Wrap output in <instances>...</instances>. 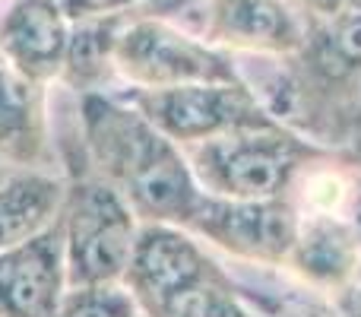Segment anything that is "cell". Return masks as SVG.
Instances as JSON below:
<instances>
[{
    "mask_svg": "<svg viewBox=\"0 0 361 317\" xmlns=\"http://www.w3.org/2000/svg\"><path fill=\"white\" fill-rule=\"evenodd\" d=\"M44 86L25 80L0 57V159L13 168H29L44 156Z\"/></svg>",
    "mask_w": 361,
    "mask_h": 317,
    "instance_id": "cell-13",
    "label": "cell"
},
{
    "mask_svg": "<svg viewBox=\"0 0 361 317\" xmlns=\"http://www.w3.org/2000/svg\"><path fill=\"white\" fill-rule=\"evenodd\" d=\"M219 270V263L206 254L197 235L175 222H140L137 241L130 251V263L124 273V286L133 292L140 311L171 299L180 289Z\"/></svg>",
    "mask_w": 361,
    "mask_h": 317,
    "instance_id": "cell-8",
    "label": "cell"
},
{
    "mask_svg": "<svg viewBox=\"0 0 361 317\" xmlns=\"http://www.w3.org/2000/svg\"><path fill=\"white\" fill-rule=\"evenodd\" d=\"M333 159L339 162L343 168H352V172H361V131L352 133L345 143H339L333 150Z\"/></svg>",
    "mask_w": 361,
    "mask_h": 317,
    "instance_id": "cell-20",
    "label": "cell"
},
{
    "mask_svg": "<svg viewBox=\"0 0 361 317\" xmlns=\"http://www.w3.org/2000/svg\"><path fill=\"white\" fill-rule=\"evenodd\" d=\"M197 35L228 54L279 61L301 48L307 23L292 0H203Z\"/></svg>",
    "mask_w": 361,
    "mask_h": 317,
    "instance_id": "cell-7",
    "label": "cell"
},
{
    "mask_svg": "<svg viewBox=\"0 0 361 317\" xmlns=\"http://www.w3.org/2000/svg\"><path fill=\"white\" fill-rule=\"evenodd\" d=\"M286 267L307 289L330 299L361 286V241L349 216L343 210L298 206V225Z\"/></svg>",
    "mask_w": 361,
    "mask_h": 317,
    "instance_id": "cell-9",
    "label": "cell"
},
{
    "mask_svg": "<svg viewBox=\"0 0 361 317\" xmlns=\"http://www.w3.org/2000/svg\"><path fill=\"white\" fill-rule=\"evenodd\" d=\"M361 131V86H358V95H355V105H352V114H349V124H345V140L352 137V133ZM343 140V143H345Z\"/></svg>",
    "mask_w": 361,
    "mask_h": 317,
    "instance_id": "cell-21",
    "label": "cell"
},
{
    "mask_svg": "<svg viewBox=\"0 0 361 317\" xmlns=\"http://www.w3.org/2000/svg\"><path fill=\"white\" fill-rule=\"evenodd\" d=\"M127 16H99L80 19L70 25V42L63 54V67L57 80L76 92H105L108 80L118 76L114 70V44Z\"/></svg>",
    "mask_w": 361,
    "mask_h": 317,
    "instance_id": "cell-14",
    "label": "cell"
},
{
    "mask_svg": "<svg viewBox=\"0 0 361 317\" xmlns=\"http://www.w3.org/2000/svg\"><path fill=\"white\" fill-rule=\"evenodd\" d=\"M298 206L292 197L273 200H231L203 193L197 213L184 229L212 248L260 267H286L295 241Z\"/></svg>",
    "mask_w": 361,
    "mask_h": 317,
    "instance_id": "cell-6",
    "label": "cell"
},
{
    "mask_svg": "<svg viewBox=\"0 0 361 317\" xmlns=\"http://www.w3.org/2000/svg\"><path fill=\"white\" fill-rule=\"evenodd\" d=\"M193 0H61V10L70 23L99 16H133V13H169L178 6H190Z\"/></svg>",
    "mask_w": 361,
    "mask_h": 317,
    "instance_id": "cell-17",
    "label": "cell"
},
{
    "mask_svg": "<svg viewBox=\"0 0 361 317\" xmlns=\"http://www.w3.org/2000/svg\"><path fill=\"white\" fill-rule=\"evenodd\" d=\"M10 172H13V165H10V162H4V159H0V181H4Z\"/></svg>",
    "mask_w": 361,
    "mask_h": 317,
    "instance_id": "cell-22",
    "label": "cell"
},
{
    "mask_svg": "<svg viewBox=\"0 0 361 317\" xmlns=\"http://www.w3.org/2000/svg\"><path fill=\"white\" fill-rule=\"evenodd\" d=\"M292 4L305 16V23H326L345 10H358L361 0H292Z\"/></svg>",
    "mask_w": 361,
    "mask_h": 317,
    "instance_id": "cell-18",
    "label": "cell"
},
{
    "mask_svg": "<svg viewBox=\"0 0 361 317\" xmlns=\"http://www.w3.org/2000/svg\"><path fill=\"white\" fill-rule=\"evenodd\" d=\"M146 317H273L263 311V299L231 280L222 267L209 276L197 280L193 286L180 289L171 299L146 308Z\"/></svg>",
    "mask_w": 361,
    "mask_h": 317,
    "instance_id": "cell-15",
    "label": "cell"
},
{
    "mask_svg": "<svg viewBox=\"0 0 361 317\" xmlns=\"http://www.w3.org/2000/svg\"><path fill=\"white\" fill-rule=\"evenodd\" d=\"M61 222L67 289L124 282L140 219L133 216L130 203L121 197L118 187H111L92 168L67 181Z\"/></svg>",
    "mask_w": 361,
    "mask_h": 317,
    "instance_id": "cell-3",
    "label": "cell"
},
{
    "mask_svg": "<svg viewBox=\"0 0 361 317\" xmlns=\"http://www.w3.org/2000/svg\"><path fill=\"white\" fill-rule=\"evenodd\" d=\"M124 95L133 108L146 114L165 137L180 146L216 140L225 133L254 131L279 124L247 80L241 83H184L171 89H137L127 86Z\"/></svg>",
    "mask_w": 361,
    "mask_h": 317,
    "instance_id": "cell-5",
    "label": "cell"
},
{
    "mask_svg": "<svg viewBox=\"0 0 361 317\" xmlns=\"http://www.w3.org/2000/svg\"><path fill=\"white\" fill-rule=\"evenodd\" d=\"M80 143L95 174L118 187L140 222L187 225L203 200L184 146L118 92L80 95Z\"/></svg>",
    "mask_w": 361,
    "mask_h": 317,
    "instance_id": "cell-1",
    "label": "cell"
},
{
    "mask_svg": "<svg viewBox=\"0 0 361 317\" xmlns=\"http://www.w3.org/2000/svg\"><path fill=\"white\" fill-rule=\"evenodd\" d=\"M67 181L38 168H13L0 181V251L32 241L61 219Z\"/></svg>",
    "mask_w": 361,
    "mask_h": 317,
    "instance_id": "cell-12",
    "label": "cell"
},
{
    "mask_svg": "<svg viewBox=\"0 0 361 317\" xmlns=\"http://www.w3.org/2000/svg\"><path fill=\"white\" fill-rule=\"evenodd\" d=\"M67 292L63 222L0 251V317H54Z\"/></svg>",
    "mask_w": 361,
    "mask_h": 317,
    "instance_id": "cell-10",
    "label": "cell"
},
{
    "mask_svg": "<svg viewBox=\"0 0 361 317\" xmlns=\"http://www.w3.org/2000/svg\"><path fill=\"white\" fill-rule=\"evenodd\" d=\"M114 70L127 86L171 89L184 83H241L235 54L178 29L162 13H133L114 44Z\"/></svg>",
    "mask_w": 361,
    "mask_h": 317,
    "instance_id": "cell-4",
    "label": "cell"
},
{
    "mask_svg": "<svg viewBox=\"0 0 361 317\" xmlns=\"http://www.w3.org/2000/svg\"><path fill=\"white\" fill-rule=\"evenodd\" d=\"M70 25L61 0H10L0 13V57L44 86L61 76Z\"/></svg>",
    "mask_w": 361,
    "mask_h": 317,
    "instance_id": "cell-11",
    "label": "cell"
},
{
    "mask_svg": "<svg viewBox=\"0 0 361 317\" xmlns=\"http://www.w3.org/2000/svg\"><path fill=\"white\" fill-rule=\"evenodd\" d=\"M140 305L124 282L70 286L61 295L54 317H137Z\"/></svg>",
    "mask_w": 361,
    "mask_h": 317,
    "instance_id": "cell-16",
    "label": "cell"
},
{
    "mask_svg": "<svg viewBox=\"0 0 361 317\" xmlns=\"http://www.w3.org/2000/svg\"><path fill=\"white\" fill-rule=\"evenodd\" d=\"M184 152L200 187L212 197L231 200L288 197L305 168L333 159V150L286 124L225 133L184 146Z\"/></svg>",
    "mask_w": 361,
    "mask_h": 317,
    "instance_id": "cell-2",
    "label": "cell"
},
{
    "mask_svg": "<svg viewBox=\"0 0 361 317\" xmlns=\"http://www.w3.org/2000/svg\"><path fill=\"white\" fill-rule=\"evenodd\" d=\"M349 172H352V168H349ZM343 213L349 216V222L355 225L358 241H361V172H352V178H349V193H345Z\"/></svg>",
    "mask_w": 361,
    "mask_h": 317,
    "instance_id": "cell-19",
    "label": "cell"
}]
</instances>
